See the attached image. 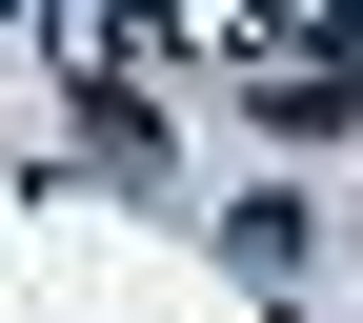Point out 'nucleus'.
Returning a JSON list of instances; mask_svg holds the SVG:
<instances>
[{"label": "nucleus", "instance_id": "obj_1", "mask_svg": "<svg viewBox=\"0 0 363 323\" xmlns=\"http://www.w3.org/2000/svg\"><path fill=\"white\" fill-rule=\"evenodd\" d=\"M262 121H283V142H343V121H363V61H283Z\"/></svg>", "mask_w": 363, "mask_h": 323}]
</instances>
